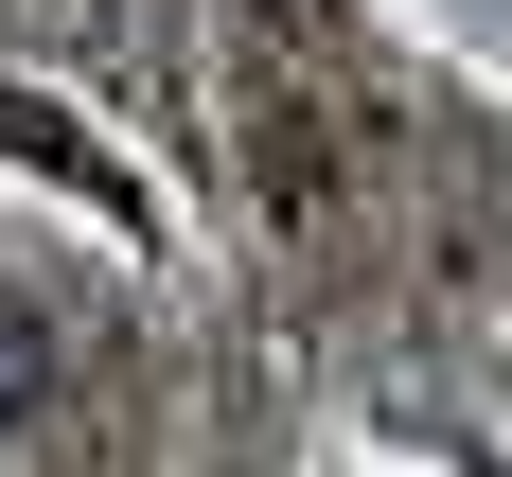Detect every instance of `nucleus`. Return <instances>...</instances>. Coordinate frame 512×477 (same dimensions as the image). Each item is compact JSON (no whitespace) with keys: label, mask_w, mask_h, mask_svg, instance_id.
I'll return each instance as SVG.
<instances>
[{"label":"nucleus","mask_w":512,"mask_h":477,"mask_svg":"<svg viewBox=\"0 0 512 477\" xmlns=\"http://www.w3.org/2000/svg\"><path fill=\"white\" fill-rule=\"evenodd\" d=\"M36 389H53V336H36L18 301H0V424H36Z\"/></svg>","instance_id":"nucleus-1"}]
</instances>
